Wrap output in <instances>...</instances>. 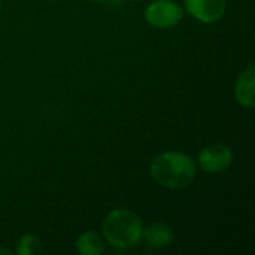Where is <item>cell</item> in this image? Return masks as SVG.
Masks as SVG:
<instances>
[{
    "mask_svg": "<svg viewBox=\"0 0 255 255\" xmlns=\"http://www.w3.org/2000/svg\"><path fill=\"white\" fill-rule=\"evenodd\" d=\"M143 223L140 217L124 208L111 211L103 220L102 232L108 244L120 250H131L143 239Z\"/></svg>",
    "mask_w": 255,
    "mask_h": 255,
    "instance_id": "cell-2",
    "label": "cell"
},
{
    "mask_svg": "<svg viewBox=\"0 0 255 255\" xmlns=\"http://www.w3.org/2000/svg\"><path fill=\"white\" fill-rule=\"evenodd\" d=\"M91 1H100V0H91Z\"/></svg>",
    "mask_w": 255,
    "mask_h": 255,
    "instance_id": "cell-13",
    "label": "cell"
},
{
    "mask_svg": "<svg viewBox=\"0 0 255 255\" xmlns=\"http://www.w3.org/2000/svg\"><path fill=\"white\" fill-rule=\"evenodd\" d=\"M128 1H137V0H128Z\"/></svg>",
    "mask_w": 255,
    "mask_h": 255,
    "instance_id": "cell-12",
    "label": "cell"
},
{
    "mask_svg": "<svg viewBox=\"0 0 255 255\" xmlns=\"http://www.w3.org/2000/svg\"><path fill=\"white\" fill-rule=\"evenodd\" d=\"M42 253V242L33 235H24L16 244L18 255H37Z\"/></svg>",
    "mask_w": 255,
    "mask_h": 255,
    "instance_id": "cell-9",
    "label": "cell"
},
{
    "mask_svg": "<svg viewBox=\"0 0 255 255\" xmlns=\"http://www.w3.org/2000/svg\"><path fill=\"white\" fill-rule=\"evenodd\" d=\"M149 170L154 181L169 190L188 187L197 173L194 158L182 151H166L155 155Z\"/></svg>",
    "mask_w": 255,
    "mask_h": 255,
    "instance_id": "cell-1",
    "label": "cell"
},
{
    "mask_svg": "<svg viewBox=\"0 0 255 255\" xmlns=\"http://www.w3.org/2000/svg\"><path fill=\"white\" fill-rule=\"evenodd\" d=\"M0 10H1V0H0Z\"/></svg>",
    "mask_w": 255,
    "mask_h": 255,
    "instance_id": "cell-11",
    "label": "cell"
},
{
    "mask_svg": "<svg viewBox=\"0 0 255 255\" xmlns=\"http://www.w3.org/2000/svg\"><path fill=\"white\" fill-rule=\"evenodd\" d=\"M255 87V70L254 66L250 64L238 78L236 85H235V96L236 100L248 108L253 109L254 108V88Z\"/></svg>",
    "mask_w": 255,
    "mask_h": 255,
    "instance_id": "cell-6",
    "label": "cell"
},
{
    "mask_svg": "<svg viewBox=\"0 0 255 255\" xmlns=\"http://www.w3.org/2000/svg\"><path fill=\"white\" fill-rule=\"evenodd\" d=\"M143 239L146 241L149 247L163 250V248H167L173 242L175 235L170 226L164 223H155V224H151L148 229H143Z\"/></svg>",
    "mask_w": 255,
    "mask_h": 255,
    "instance_id": "cell-7",
    "label": "cell"
},
{
    "mask_svg": "<svg viewBox=\"0 0 255 255\" xmlns=\"http://www.w3.org/2000/svg\"><path fill=\"white\" fill-rule=\"evenodd\" d=\"M184 18V9L173 0H154L145 9V21L155 28H172Z\"/></svg>",
    "mask_w": 255,
    "mask_h": 255,
    "instance_id": "cell-3",
    "label": "cell"
},
{
    "mask_svg": "<svg viewBox=\"0 0 255 255\" xmlns=\"http://www.w3.org/2000/svg\"><path fill=\"white\" fill-rule=\"evenodd\" d=\"M185 10L203 24H214L226 13V0H184Z\"/></svg>",
    "mask_w": 255,
    "mask_h": 255,
    "instance_id": "cell-5",
    "label": "cell"
},
{
    "mask_svg": "<svg viewBox=\"0 0 255 255\" xmlns=\"http://www.w3.org/2000/svg\"><path fill=\"white\" fill-rule=\"evenodd\" d=\"M233 151L223 143H212L205 146L197 157L200 169L206 173H221L233 163Z\"/></svg>",
    "mask_w": 255,
    "mask_h": 255,
    "instance_id": "cell-4",
    "label": "cell"
},
{
    "mask_svg": "<svg viewBox=\"0 0 255 255\" xmlns=\"http://www.w3.org/2000/svg\"><path fill=\"white\" fill-rule=\"evenodd\" d=\"M0 254H6V255H10L12 254V253H10V251H9V250H4V248H0Z\"/></svg>",
    "mask_w": 255,
    "mask_h": 255,
    "instance_id": "cell-10",
    "label": "cell"
},
{
    "mask_svg": "<svg viewBox=\"0 0 255 255\" xmlns=\"http://www.w3.org/2000/svg\"><path fill=\"white\" fill-rule=\"evenodd\" d=\"M76 250L81 255H100L105 253V242L96 232H84L76 239Z\"/></svg>",
    "mask_w": 255,
    "mask_h": 255,
    "instance_id": "cell-8",
    "label": "cell"
}]
</instances>
